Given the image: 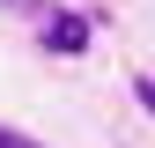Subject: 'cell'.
Instances as JSON below:
<instances>
[{
    "instance_id": "obj_1",
    "label": "cell",
    "mask_w": 155,
    "mask_h": 148,
    "mask_svg": "<svg viewBox=\"0 0 155 148\" xmlns=\"http://www.w3.org/2000/svg\"><path fill=\"white\" fill-rule=\"evenodd\" d=\"M81 45H89V15L52 8V15H45V52H81Z\"/></svg>"
},
{
    "instance_id": "obj_2",
    "label": "cell",
    "mask_w": 155,
    "mask_h": 148,
    "mask_svg": "<svg viewBox=\"0 0 155 148\" xmlns=\"http://www.w3.org/2000/svg\"><path fill=\"white\" fill-rule=\"evenodd\" d=\"M0 8H15V15H37V22H45V15H52L45 0H0Z\"/></svg>"
},
{
    "instance_id": "obj_3",
    "label": "cell",
    "mask_w": 155,
    "mask_h": 148,
    "mask_svg": "<svg viewBox=\"0 0 155 148\" xmlns=\"http://www.w3.org/2000/svg\"><path fill=\"white\" fill-rule=\"evenodd\" d=\"M133 96H140V104L155 111V74H133Z\"/></svg>"
},
{
    "instance_id": "obj_4",
    "label": "cell",
    "mask_w": 155,
    "mask_h": 148,
    "mask_svg": "<svg viewBox=\"0 0 155 148\" xmlns=\"http://www.w3.org/2000/svg\"><path fill=\"white\" fill-rule=\"evenodd\" d=\"M0 148H45V141H30V133H15V126H0Z\"/></svg>"
}]
</instances>
